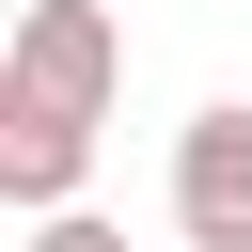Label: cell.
<instances>
[{
    "label": "cell",
    "mask_w": 252,
    "mask_h": 252,
    "mask_svg": "<svg viewBox=\"0 0 252 252\" xmlns=\"http://www.w3.org/2000/svg\"><path fill=\"white\" fill-rule=\"evenodd\" d=\"M32 252H126V220H94V205H47V220H32Z\"/></svg>",
    "instance_id": "3"
},
{
    "label": "cell",
    "mask_w": 252,
    "mask_h": 252,
    "mask_svg": "<svg viewBox=\"0 0 252 252\" xmlns=\"http://www.w3.org/2000/svg\"><path fill=\"white\" fill-rule=\"evenodd\" d=\"M110 94H126V16L110 0H16V32H0V205L16 220L79 205Z\"/></svg>",
    "instance_id": "1"
},
{
    "label": "cell",
    "mask_w": 252,
    "mask_h": 252,
    "mask_svg": "<svg viewBox=\"0 0 252 252\" xmlns=\"http://www.w3.org/2000/svg\"><path fill=\"white\" fill-rule=\"evenodd\" d=\"M173 236L189 252H252V94H205L173 126Z\"/></svg>",
    "instance_id": "2"
}]
</instances>
